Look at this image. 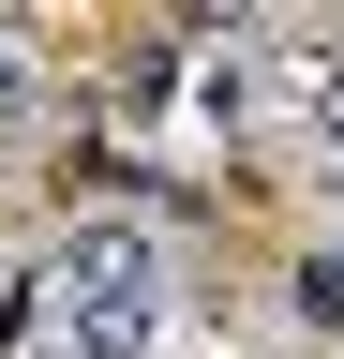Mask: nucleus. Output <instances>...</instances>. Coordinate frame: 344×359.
Returning a JSON list of instances; mask_svg holds the SVG:
<instances>
[{"mask_svg": "<svg viewBox=\"0 0 344 359\" xmlns=\"http://www.w3.org/2000/svg\"><path fill=\"white\" fill-rule=\"evenodd\" d=\"M209 60H195V105H209V135H240L254 120V90H270V60H254V30H195Z\"/></svg>", "mask_w": 344, "mask_h": 359, "instance_id": "obj_2", "label": "nucleus"}, {"mask_svg": "<svg viewBox=\"0 0 344 359\" xmlns=\"http://www.w3.org/2000/svg\"><path fill=\"white\" fill-rule=\"evenodd\" d=\"M0 105H30V30L0 15Z\"/></svg>", "mask_w": 344, "mask_h": 359, "instance_id": "obj_3", "label": "nucleus"}, {"mask_svg": "<svg viewBox=\"0 0 344 359\" xmlns=\"http://www.w3.org/2000/svg\"><path fill=\"white\" fill-rule=\"evenodd\" d=\"M30 299L60 314L75 359H150L165 344V240L150 224H60V255L30 269Z\"/></svg>", "mask_w": 344, "mask_h": 359, "instance_id": "obj_1", "label": "nucleus"}]
</instances>
